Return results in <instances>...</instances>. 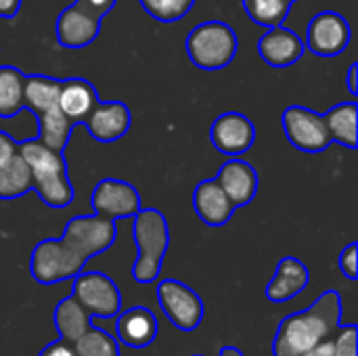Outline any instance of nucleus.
I'll return each mask as SVG.
<instances>
[{
	"mask_svg": "<svg viewBox=\"0 0 358 356\" xmlns=\"http://www.w3.org/2000/svg\"><path fill=\"white\" fill-rule=\"evenodd\" d=\"M287 2H292V4H294V2H296V0H287Z\"/></svg>",
	"mask_w": 358,
	"mask_h": 356,
	"instance_id": "58836bf2",
	"label": "nucleus"
},
{
	"mask_svg": "<svg viewBox=\"0 0 358 356\" xmlns=\"http://www.w3.org/2000/svg\"><path fill=\"white\" fill-rule=\"evenodd\" d=\"M323 118H325L331 143H338V145L348 147V149H357L358 105L355 101H346V103L331 107Z\"/></svg>",
	"mask_w": 358,
	"mask_h": 356,
	"instance_id": "4be33fe9",
	"label": "nucleus"
},
{
	"mask_svg": "<svg viewBox=\"0 0 358 356\" xmlns=\"http://www.w3.org/2000/svg\"><path fill=\"white\" fill-rule=\"evenodd\" d=\"M59 90L61 80L50 76H25L23 86V107L34 111V115L46 113L55 107H59Z\"/></svg>",
	"mask_w": 358,
	"mask_h": 356,
	"instance_id": "412c9836",
	"label": "nucleus"
},
{
	"mask_svg": "<svg viewBox=\"0 0 358 356\" xmlns=\"http://www.w3.org/2000/svg\"><path fill=\"white\" fill-rule=\"evenodd\" d=\"M38 356H76V350H73L71 342L57 340V342H50L48 346H44V350Z\"/></svg>",
	"mask_w": 358,
	"mask_h": 356,
	"instance_id": "473e14b6",
	"label": "nucleus"
},
{
	"mask_svg": "<svg viewBox=\"0 0 358 356\" xmlns=\"http://www.w3.org/2000/svg\"><path fill=\"white\" fill-rule=\"evenodd\" d=\"M92 208L96 214L113 220L132 218L141 210V195L126 180L103 178L92 191Z\"/></svg>",
	"mask_w": 358,
	"mask_h": 356,
	"instance_id": "f8f14e48",
	"label": "nucleus"
},
{
	"mask_svg": "<svg viewBox=\"0 0 358 356\" xmlns=\"http://www.w3.org/2000/svg\"><path fill=\"white\" fill-rule=\"evenodd\" d=\"M90 136L99 143H115L128 134L132 126V113L122 101H99L96 107L82 122Z\"/></svg>",
	"mask_w": 358,
	"mask_h": 356,
	"instance_id": "4468645a",
	"label": "nucleus"
},
{
	"mask_svg": "<svg viewBox=\"0 0 358 356\" xmlns=\"http://www.w3.org/2000/svg\"><path fill=\"white\" fill-rule=\"evenodd\" d=\"M36 120H38V141L42 145H46L48 149L63 153V149L69 143L73 124L61 113L59 107H55V109H50L46 113L36 115Z\"/></svg>",
	"mask_w": 358,
	"mask_h": 356,
	"instance_id": "b1692460",
	"label": "nucleus"
},
{
	"mask_svg": "<svg viewBox=\"0 0 358 356\" xmlns=\"http://www.w3.org/2000/svg\"><path fill=\"white\" fill-rule=\"evenodd\" d=\"M346 84H348V90H350V94L352 97H357L358 94V63H350V67H348V76H346Z\"/></svg>",
	"mask_w": 358,
	"mask_h": 356,
	"instance_id": "e433bc0d",
	"label": "nucleus"
},
{
	"mask_svg": "<svg viewBox=\"0 0 358 356\" xmlns=\"http://www.w3.org/2000/svg\"><path fill=\"white\" fill-rule=\"evenodd\" d=\"M248 17L262 27H277L289 15L292 2L287 0H243Z\"/></svg>",
	"mask_w": 358,
	"mask_h": 356,
	"instance_id": "bb28decb",
	"label": "nucleus"
},
{
	"mask_svg": "<svg viewBox=\"0 0 358 356\" xmlns=\"http://www.w3.org/2000/svg\"><path fill=\"white\" fill-rule=\"evenodd\" d=\"M304 50V40L283 25L266 27V34L258 40V52L271 67H289L302 59Z\"/></svg>",
	"mask_w": 358,
	"mask_h": 356,
	"instance_id": "dca6fc26",
	"label": "nucleus"
},
{
	"mask_svg": "<svg viewBox=\"0 0 358 356\" xmlns=\"http://www.w3.org/2000/svg\"><path fill=\"white\" fill-rule=\"evenodd\" d=\"M334 340V353L336 356H357V325H338Z\"/></svg>",
	"mask_w": 358,
	"mask_h": 356,
	"instance_id": "c756f323",
	"label": "nucleus"
},
{
	"mask_svg": "<svg viewBox=\"0 0 358 356\" xmlns=\"http://www.w3.org/2000/svg\"><path fill=\"white\" fill-rule=\"evenodd\" d=\"M193 208H195V214L199 216V220L208 227H224L237 210L233 206V201L227 197V193L220 189L216 178L201 180L195 187Z\"/></svg>",
	"mask_w": 358,
	"mask_h": 356,
	"instance_id": "a211bd4d",
	"label": "nucleus"
},
{
	"mask_svg": "<svg viewBox=\"0 0 358 356\" xmlns=\"http://www.w3.org/2000/svg\"><path fill=\"white\" fill-rule=\"evenodd\" d=\"M86 258L71 250L63 239L40 241L29 258V273L40 285H55L76 279L84 271Z\"/></svg>",
	"mask_w": 358,
	"mask_h": 356,
	"instance_id": "39448f33",
	"label": "nucleus"
},
{
	"mask_svg": "<svg viewBox=\"0 0 358 356\" xmlns=\"http://www.w3.org/2000/svg\"><path fill=\"white\" fill-rule=\"evenodd\" d=\"M302 356H336V353H334V340L327 338V340L319 342L317 346H313L310 350H306Z\"/></svg>",
	"mask_w": 358,
	"mask_h": 356,
	"instance_id": "f704fd0d",
	"label": "nucleus"
},
{
	"mask_svg": "<svg viewBox=\"0 0 358 356\" xmlns=\"http://www.w3.org/2000/svg\"><path fill=\"white\" fill-rule=\"evenodd\" d=\"M157 300L168 321L180 332H195L203 321V302L195 290L176 279L157 285Z\"/></svg>",
	"mask_w": 358,
	"mask_h": 356,
	"instance_id": "1a4fd4ad",
	"label": "nucleus"
},
{
	"mask_svg": "<svg viewBox=\"0 0 358 356\" xmlns=\"http://www.w3.org/2000/svg\"><path fill=\"white\" fill-rule=\"evenodd\" d=\"M73 350L76 356H120L117 342L94 325H90V329L73 342Z\"/></svg>",
	"mask_w": 358,
	"mask_h": 356,
	"instance_id": "cd10ccee",
	"label": "nucleus"
},
{
	"mask_svg": "<svg viewBox=\"0 0 358 356\" xmlns=\"http://www.w3.org/2000/svg\"><path fill=\"white\" fill-rule=\"evenodd\" d=\"M132 237L136 245V260L132 264V277L141 285L153 283L170 245V229L166 216L155 208H141L132 216Z\"/></svg>",
	"mask_w": 358,
	"mask_h": 356,
	"instance_id": "7ed1b4c3",
	"label": "nucleus"
},
{
	"mask_svg": "<svg viewBox=\"0 0 358 356\" xmlns=\"http://www.w3.org/2000/svg\"><path fill=\"white\" fill-rule=\"evenodd\" d=\"M220 356H243L237 348H231V346H227V348H222L220 350Z\"/></svg>",
	"mask_w": 358,
	"mask_h": 356,
	"instance_id": "4c0bfd02",
	"label": "nucleus"
},
{
	"mask_svg": "<svg viewBox=\"0 0 358 356\" xmlns=\"http://www.w3.org/2000/svg\"><path fill=\"white\" fill-rule=\"evenodd\" d=\"M358 243H348L344 250H342V254H340V271L346 275V279H350V281H357L358 279Z\"/></svg>",
	"mask_w": 358,
	"mask_h": 356,
	"instance_id": "7c9ffc66",
	"label": "nucleus"
},
{
	"mask_svg": "<svg viewBox=\"0 0 358 356\" xmlns=\"http://www.w3.org/2000/svg\"><path fill=\"white\" fill-rule=\"evenodd\" d=\"M19 155L29 166L31 191H36L48 208L61 210L73 201V185L61 151H52L38 138H29L19 143Z\"/></svg>",
	"mask_w": 358,
	"mask_h": 356,
	"instance_id": "f03ea898",
	"label": "nucleus"
},
{
	"mask_svg": "<svg viewBox=\"0 0 358 356\" xmlns=\"http://www.w3.org/2000/svg\"><path fill=\"white\" fill-rule=\"evenodd\" d=\"M157 319L147 306H132L124 313H117V340L128 348H149L157 338Z\"/></svg>",
	"mask_w": 358,
	"mask_h": 356,
	"instance_id": "f3484780",
	"label": "nucleus"
},
{
	"mask_svg": "<svg viewBox=\"0 0 358 356\" xmlns=\"http://www.w3.org/2000/svg\"><path fill=\"white\" fill-rule=\"evenodd\" d=\"M117 237V227L113 218L101 214L76 216L63 229V241L76 250L82 258H94L107 252Z\"/></svg>",
	"mask_w": 358,
	"mask_h": 356,
	"instance_id": "423d86ee",
	"label": "nucleus"
},
{
	"mask_svg": "<svg viewBox=\"0 0 358 356\" xmlns=\"http://www.w3.org/2000/svg\"><path fill=\"white\" fill-rule=\"evenodd\" d=\"M31 191V172L27 162L17 153L0 166V199H17Z\"/></svg>",
	"mask_w": 358,
	"mask_h": 356,
	"instance_id": "a878e982",
	"label": "nucleus"
},
{
	"mask_svg": "<svg viewBox=\"0 0 358 356\" xmlns=\"http://www.w3.org/2000/svg\"><path fill=\"white\" fill-rule=\"evenodd\" d=\"M197 356H201V355H197Z\"/></svg>",
	"mask_w": 358,
	"mask_h": 356,
	"instance_id": "ea45409f",
	"label": "nucleus"
},
{
	"mask_svg": "<svg viewBox=\"0 0 358 356\" xmlns=\"http://www.w3.org/2000/svg\"><path fill=\"white\" fill-rule=\"evenodd\" d=\"M210 141L227 157H239L248 153L256 141V126L245 113L227 111L220 113L210 130Z\"/></svg>",
	"mask_w": 358,
	"mask_h": 356,
	"instance_id": "9b49d317",
	"label": "nucleus"
},
{
	"mask_svg": "<svg viewBox=\"0 0 358 356\" xmlns=\"http://www.w3.org/2000/svg\"><path fill=\"white\" fill-rule=\"evenodd\" d=\"M285 138L302 153H321L331 145L325 118L308 107L289 105L281 115Z\"/></svg>",
	"mask_w": 358,
	"mask_h": 356,
	"instance_id": "6e6552de",
	"label": "nucleus"
},
{
	"mask_svg": "<svg viewBox=\"0 0 358 356\" xmlns=\"http://www.w3.org/2000/svg\"><path fill=\"white\" fill-rule=\"evenodd\" d=\"M96 103H99L96 88L88 80L84 78L61 80L59 109L73 126L82 124L88 118V113L96 107Z\"/></svg>",
	"mask_w": 358,
	"mask_h": 356,
	"instance_id": "aec40b11",
	"label": "nucleus"
},
{
	"mask_svg": "<svg viewBox=\"0 0 358 356\" xmlns=\"http://www.w3.org/2000/svg\"><path fill=\"white\" fill-rule=\"evenodd\" d=\"M185 48L195 67L203 71H218L231 65L239 42L231 25L222 21H206L189 31Z\"/></svg>",
	"mask_w": 358,
	"mask_h": 356,
	"instance_id": "20e7f679",
	"label": "nucleus"
},
{
	"mask_svg": "<svg viewBox=\"0 0 358 356\" xmlns=\"http://www.w3.org/2000/svg\"><path fill=\"white\" fill-rule=\"evenodd\" d=\"M308 283H310L308 266L294 256H285L279 262L275 277L266 285V298L275 304L289 302L292 298L300 296L308 287Z\"/></svg>",
	"mask_w": 358,
	"mask_h": 356,
	"instance_id": "6ab92c4d",
	"label": "nucleus"
},
{
	"mask_svg": "<svg viewBox=\"0 0 358 356\" xmlns=\"http://www.w3.org/2000/svg\"><path fill=\"white\" fill-rule=\"evenodd\" d=\"M141 6L162 23L180 21L195 4V0H138Z\"/></svg>",
	"mask_w": 358,
	"mask_h": 356,
	"instance_id": "c85d7f7f",
	"label": "nucleus"
},
{
	"mask_svg": "<svg viewBox=\"0 0 358 356\" xmlns=\"http://www.w3.org/2000/svg\"><path fill=\"white\" fill-rule=\"evenodd\" d=\"M216 183L227 193V197L233 201L235 208H245L254 201L258 193V172L243 159L231 157L224 162L216 174Z\"/></svg>",
	"mask_w": 358,
	"mask_h": 356,
	"instance_id": "2eb2a0df",
	"label": "nucleus"
},
{
	"mask_svg": "<svg viewBox=\"0 0 358 356\" xmlns=\"http://www.w3.org/2000/svg\"><path fill=\"white\" fill-rule=\"evenodd\" d=\"M71 296L90 319H111L122 311V294L115 281L103 273H80L73 279Z\"/></svg>",
	"mask_w": 358,
	"mask_h": 356,
	"instance_id": "0eeeda50",
	"label": "nucleus"
},
{
	"mask_svg": "<svg viewBox=\"0 0 358 356\" xmlns=\"http://www.w3.org/2000/svg\"><path fill=\"white\" fill-rule=\"evenodd\" d=\"M21 8V0H0V19H13Z\"/></svg>",
	"mask_w": 358,
	"mask_h": 356,
	"instance_id": "c9c22d12",
	"label": "nucleus"
},
{
	"mask_svg": "<svg viewBox=\"0 0 358 356\" xmlns=\"http://www.w3.org/2000/svg\"><path fill=\"white\" fill-rule=\"evenodd\" d=\"M25 76L13 65H0V118H13L23 109Z\"/></svg>",
	"mask_w": 358,
	"mask_h": 356,
	"instance_id": "393cba45",
	"label": "nucleus"
},
{
	"mask_svg": "<svg viewBox=\"0 0 358 356\" xmlns=\"http://www.w3.org/2000/svg\"><path fill=\"white\" fill-rule=\"evenodd\" d=\"M17 153H19V143L4 130H0V166L10 162Z\"/></svg>",
	"mask_w": 358,
	"mask_h": 356,
	"instance_id": "2f4dec72",
	"label": "nucleus"
},
{
	"mask_svg": "<svg viewBox=\"0 0 358 356\" xmlns=\"http://www.w3.org/2000/svg\"><path fill=\"white\" fill-rule=\"evenodd\" d=\"M76 2H78L80 6H84L86 10H90V13L103 17V15H107V13L115 6L117 0H76Z\"/></svg>",
	"mask_w": 358,
	"mask_h": 356,
	"instance_id": "72a5a7b5",
	"label": "nucleus"
},
{
	"mask_svg": "<svg viewBox=\"0 0 358 356\" xmlns=\"http://www.w3.org/2000/svg\"><path fill=\"white\" fill-rule=\"evenodd\" d=\"M350 38H352V31H350V23L346 21V17H342L336 10H321L310 19L306 27L304 46L317 57L331 59V57L342 55L348 48Z\"/></svg>",
	"mask_w": 358,
	"mask_h": 356,
	"instance_id": "9d476101",
	"label": "nucleus"
},
{
	"mask_svg": "<svg viewBox=\"0 0 358 356\" xmlns=\"http://www.w3.org/2000/svg\"><path fill=\"white\" fill-rule=\"evenodd\" d=\"M342 300L336 290L323 292L310 308L281 321L273 350L275 356H302L319 342L331 338L340 325Z\"/></svg>",
	"mask_w": 358,
	"mask_h": 356,
	"instance_id": "f257e3e1",
	"label": "nucleus"
},
{
	"mask_svg": "<svg viewBox=\"0 0 358 356\" xmlns=\"http://www.w3.org/2000/svg\"><path fill=\"white\" fill-rule=\"evenodd\" d=\"M57 42L65 48H84L101 34V17L86 10L78 2L63 8L55 23Z\"/></svg>",
	"mask_w": 358,
	"mask_h": 356,
	"instance_id": "ddd939ff",
	"label": "nucleus"
},
{
	"mask_svg": "<svg viewBox=\"0 0 358 356\" xmlns=\"http://www.w3.org/2000/svg\"><path fill=\"white\" fill-rule=\"evenodd\" d=\"M52 321H55V327H57L61 340H67L71 344L76 340H80L92 325L90 315L80 306V302L73 296H67L57 304Z\"/></svg>",
	"mask_w": 358,
	"mask_h": 356,
	"instance_id": "5701e85b",
	"label": "nucleus"
}]
</instances>
